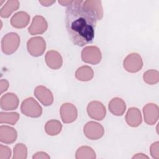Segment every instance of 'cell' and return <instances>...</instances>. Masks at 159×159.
<instances>
[{
	"mask_svg": "<svg viewBox=\"0 0 159 159\" xmlns=\"http://www.w3.org/2000/svg\"><path fill=\"white\" fill-rule=\"evenodd\" d=\"M143 80L148 84H155L159 81V73L156 70H147L143 75Z\"/></svg>",
	"mask_w": 159,
	"mask_h": 159,
	"instance_id": "d4e9b609",
	"label": "cell"
},
{
	"mask_svg": "<svg viewBox=\"0 0 159 159\" xmlns=\"http://www.w3.org/2000/svg\"><path fill=\"white\" fill-rule=\"evenodd\" d=\"M29 21L30 16L24 11H19L12 16L10 22L14 28L22 29L29 24Z\"/></svg>",
	"mask_w": 159,
	"mask_h": 159,
	"instance_id": "e0dca14e",
	"label": "cell"
},
{
	"mask_svg": "<svg viewBox=\"0 0 159 159\" xmlns=\"http://www.w3.org/2000/svg\"><path fill=\"white\" fill-rule=\"evenodd\" d=\"M17 137L16 130L8 125H1L0 127V141L2 143L11 144L14 143Z\"/></svg>",
	"mask_w": 159,
	"mask_h": 159,
	"instance_id": "9a60e30c",
	"label": "cell"
},
{
	"mask_svg": "<svg viewBox=\"0 0 159 159\" xmlns=\"http://www.w3.org/2000/svg\"><path fill=\"white\" fill-rule=\"evenodd\" d=\"M19 99L17 96L13 93L4 94L0 100L1 108L5 111H12L17 108Z\"/></svg>",
	"mask_w": 159,
	"mask_h": 159,
	"instance_id": "4fadbf2b",
	"label": "cell"
},
{
	"mask_svg": "<svg viewBox=\"0 0 159 159\" xmlns=\"http://www.w3.org/2000/svg\"><path fill=\"white\" fill-rule=\"evenodd\" d=\"M143 60L137 53L129 54L123 61L124 68L129 73H137L143 67Z\"/></svg>",
	"mask_w": 159,
	"mask_h": 159,
	"instance_id": "5b68a950",
	"label": "cell"
},
{
	"mask_svg": "<svg viewBox=\"0 0 159 159\" xmlns=\"http://www.w3.org/2000/svg\"><path fill=\"white\" fill-rule=\"evenodd\" d=\"M34 96L45 106H49L53 102L52 91L44 86L40 85L34 89Z\"/></svg>",
	"mask_w": 159,
	"mask_h": 159,
	"instance_id": "7c38bea8",
	"label": "cell"
},
{
	"mask_svg": "<svg viewBox=\"0 0 159 159\" xmlns=\"http://www.w3.org/2000/svg\"><path fill=\"white\" fill-rule=\"evenodd\" d=\"M39 2L45 7H48L52 6L53 3L55 2V1H49V0H45V1H39Z\"/></svg>",
	"mask_w": 159,
	"mask_h": 159,
	"instance_id": "4dcf8cb0",
	"label": "cell"
},
{
	"mask_svg": "<svg viewBox=\"0 0 159 159\" xmlns=\"http://www.w3.org/2000/svg\"><path fill=\"white\" fill-rule=\"evenodd\" d=\"M71 2H72V1H58V3L63 6L68 7Z\"/></svg>",
	"mask_w": 159,
	"mask_h": 159,
	"instance_id": "d6a6232c",
	"label": "cell"
},
{
	"mask_svg": "<svg viewBox=\"0 0 159 159\" xmlns=\"http://www.w3.org/2000/svg\"><path fill=\"white\" fill-rule=\"evenodd\" d=\"M83 1L75 0L66 9L65 24L68 36L73 44L83 47L94 38L97 18L83 5Z\"/></svg>",
	"mask_w": 159,
	"mask_h": 159,
	"instance_id": "6da1fadb",
	"label": "cell"
},
{
	"mask_svg": "<svg viewBox=\"0 0 159 159\" xmlns=\"http://www.w3.org/2000/svg\"><path fill=\"white\" fill-rule=\"evenodd\" d=\"M19 7V2L17 0L7 1L0 9V16L2 18L9 17L11 14Z\"/></svg>",
	"mask_w": 159,
	"mask_h": 159,
	"instance_id": "44dd1931",
	"label": "cell"
},
{
	"mask_svg": "<svg viewBox=\"0 0 159 159\" xmlns=\"http://www.w3.org/2000/svg\"><path fill=\"white\" fill-rule=\"evenodd\" d=\"M9 82L5 80V79H2L0 81V91L1 94H2L4 92L6 91L9 88Z\"/></svg>",
	"mask_w": 159,
	"mask_h": 159,
	"instance_id": "f546056e",
	"label": "cell"
},
{
	"mask_svg": "<svg viewBox=\"0 0 159 159\" xmlns=\"http://www.w3.org/2000/svg\"><path fill=\"white\" fill-rule=\"evenodd\" d=\"M48 28V23L46 19L42 16L37 15L33 17L32 23L28 28L29 33L32 35H39L43 34Z\"/></svg>",
	"mask_w": 159,
	"mask_h": 159,
	"instance_id": "30bf717a",
	"label": "cell"
},
{
	"mask_svg": "<svg viewBox=\"0 0 159 159\" xmlns=\"http://www.w3.org/2000/svg\"><path fill=\"white\" fill-rule=\"evenodd\" d=\"M45 60L47 66L53 70H58L63 65V58L59 52L53 50L47 52Z\"/></svg>",
	"mask_w": 159,
	"mask_h": 159,
	"instance_id": "5bb4252c",
	"label": "cell"
},
{
	"mask_svg": "<svg viewBox=\"0 0 159 159\" xmlns=\"http://www.w3.org/2000/svg\"><path fill=\"white\" fill-rule=\"evenodd\" d=\"M81 59L84 63L97 65L100 63L102 59L101 50L96 46L85 47L81 52Z\"/></svg>",
	"mask_w": 159,
	"mask_h": 159,
	"instance_id": "277c9868",
	"label": "cell"
},
{
	"mask_svg": "<svg viewBox=\"0 0 159 159\" xmlns=\"http://www.w3.org/2000/svg\"><path fill=\"white\" fill-rule=\"evenodd\" d=\"M76 159H94L96 158L94 150L88 146H81L76 152Z\"/></svg>",
	"mask_w": 159,
	"mask_h": 159,
	"instance_id": "603a6c76",
	"label": "cell"
},
{
	"mask_svg": "<svg viewBox=\"0 0 159 159\" xmlns=\"http://www.w3.org/2000/svg\"><path fill=\"white\" fill-rule=\"evenodd\" d=\"M84 135L90 140H98L101 139L104 134L103 126L98 122L89 121L87 122L83 128Z\"/></svg>",
	"mask_w": 159,
	"mask_h": 159,
	"instance_id": "52a82bcc",
	"label": "cell"
},
{
	"mask_svg": "<svg viewBox=\"0 0 159 159\" xmlns=\"http://www.w3.org/2000/svg\"><path fill=\"white\" fill-rule=\"evenodd\" d=\"M87 113L91 119L102 120L106 116V109L102 102L98 101H93L88 104Z\"/></svg>",
	"mask_w": 159,
	"mask_h": 159,
	"instance_id": "ba28073f",
	"label": "cell"
},
{
	"mask_svg": "<svg viewBox=\"0 0 159 159\" xmlns=\"http://www.w3.org/2000/svg\"><path fill=\"white\" fill-rule=\"evenodd\" d=\"M125 121L132 127L139 126L142 122V117L140 110L134 107L129 108L125 115Z\"/></svg>",
	"mask_w": 159,
	"mask_h": 159,
	"instance_id": "2e32d148",
	"label": "cell"
},
{
	"mask_svg": "<svg viewBox=\"0 0 159 159\" xmlns=\"http://www.w3.org/2000/svg\"><path fill=\"white\" fill-rule=\"evenodd\" d=\"M27 157V147L22 143H17L13 150V159H25Z\"/></svg>",
	"mask_w": 159,
	"mask_h": 159,
	"instance_id": "484cf974",
	"label": "cell"
},
{
	"mask_svg": "<svg viewBox=\"0 0 159 159\" xmlns=\"http://www.w3.org/2000/svg\"><path fill=\"white\" fill-rule=\"evenodd\" d=\"M150 152L153 158L159 159V142L158 141L151 145Z\"/></svg>",
	"mask_w": 159,
	"mask_h": 159,
	"instance_id": "83f0119b",
	"label": "cell"
},
{
	"mask_svg": "<svg viewBox=\"0 0 159 159\" xmlns=\"http://www.w3.org/2000/svg\"><path fill=\"white\" fill-rule=\"evenodd\" d=\"M109 111L114 116H121L126 110V104L124 101L120 98H114L109 102Z\"/></svg>",
	"mask_w": 159,
	"mask_h": 159,
	"instance_id": "ac0fdd59",
	"label": "cell"
},
{
	"mask_svg": "<svg viewBox=\"0 0 159 159\" xmlns=\"http://www.w3.org/2000/svg\"><path fill=\"white\" fill-rule=\"evenodd\" d=\"M94 71L93 69L87 65L78 68L75 72L76 78L81 81H88L93 79Z\"/></svg>",
	"mask_w": 159,
	"mask_h": 159,
	"instance_id": "ffe728a7",
	"label": "cell"
},
{
	"mask_svg": "<svg viewBox=\"0 0 159 159\" xmlns=\"http://www.w3.org/2000/svg\"><path fill=\"white\" fill-rule=\"evenodd\" d=\"M132 158H148V157L143 153H137L135 155L132 157Z\"/></svg>",
	"mask_w": 159,
	"mask_h": 159,
	"instance_id": "1f68e13d",
	"label": "cell"
},
{
	"mask_svg": "<svg viewBox=\"0 0 159 159\" xmlns=\"http://www.w3.org/2000/svg\"><path fill=\"white\" fill-rule=\"evenodd\" d=\"M27 51L33 57H40L44 53L46 48V43L42 37L30 38L27 43Z\"/></svg>",
	"mask_w": 159,
	"mask_h": 159,
	"instance_id": "8992f818",
	"label": "cell"
},
{
	"mask_svg": "<svg viewBox=\"0 0 159 159\" xmlns=\"http://www.w3.org/2000/svg\"><path fill=\"white\" fill-rule=\"evenodd\" d=\"M61 130L62 125L58 120H50L45 125V131L50 136H55L59 134Z\"/></svg>",
	"mask_w": 159,
	"mask_h": 159,
	"instance_id": "7402d4cb",
	"label": "cell"
},
{
	"mask_svg": "<svg viewBox=\"0 0 159 159\" xmlns=\"http://www.w3.org/2000/svg\"><path fill=\"white\" fill-rule=\"evenodd\" d=\"M33 159H50V157L44 152H38L35 153L33 157Z\"/></svg>",
	"mask_w": 159,
	"mask_h": 159,
	"instance_id": "f1b7e54d",
	"label": "cell"
},
{
	"mask_svg": "<svg viewBox=\"0 0 159 159\" xmlns=\"http://www.w3.org/2000/svg\"><path fill=\"white\" fill-rule=\"evenodd\" d=\"M20 110L25 116L37 118L42 114V108L39 102L33 98L30 97L24 99L20 106Z\"/></svg>",
	"mask_w": 159,
	"mask_h": 159,
	"instance_id": "3957f363",
	"label": "cell"
},
{
	"mask_svg": "<svg viewBox=\"0 0 159 159\" xmlns=\"http://www.w3.org/2000/svg\"><path fill=\"white\" fill-rule=\"evenodd\" d=\"M83 5L93 12L96 16L97 20H100L103 17V8L101 1L88 0L83 1Z\"/></svg>",
	"mask_w": 159,
	"mask_h": 159,
	"instance_id": "d6986e66",
	"label": "cell"
},
{
	"mask_svg": "<svg viewBox=\"0 0 159 159\" xmlns=\"http://www.w3.org/2000/svg\"><path fill=\"white\" fill-rule=\"evenodd\" d=\"M144 121L148 125H154L158 121L159 117V109L157 104L154 103L147 104L143 107Z\"/></svg>",
	"mask_w": 159,
	"mask_h": 159,
	"instance_id": "8fae6325",
	"label": "cell"
},
{
	"mask_svg": "<svg viewBox=\"0 0 159 159\" xmlns=\"http://www.w3.org/2000/svg\"><path fill=\"white\" fill-rule=\"evenodd\" d=\"M19 119V114L16 112L0 113V123L7 124L10 125H15Z\"/></svg>",
	"mask_w": 159,
	"mask_h": 159,
	"instance_id": "cb8c5ba5",
	"label": "cell"
},
{
	"mask_svg": "<svg viewBox=\"0 0 159 159\" xmlns=\"http://www.w3.org/2000/svg\"><path fill=\"white\" fill-rule=\"evenodd\" d=\"M11 157V149L5 145H0V159H9Z\"/></svg>",
	"mask_w": 159,
	"mask_h": 159,
	"instance_id": "4316f807",
	"label": "cell"
},
{
	"mask_svg": "<svg viewBox=\"0 0 159 159\" xmlns=\"http://www.w3.org/2000/svg\"><path fill=\"white\" fill-rule=\"evenodd\" d=\"M20 43V39L17 33H8L5 35L1 40L2 52L6 55H11L17 50Z\"/></svg>",
	"mask_w": 159,
	"mask_h": 159,
	"instance_id": "7a4b0ae2",
	"label": "cell"
},
{
	"mask_svg": "<svg viewBox=\"0 0 159 159\" xmlns=\"http://www.w3.org/2000/svg\"><path fill=\"white\" fill-rule=\"evenodd\" d=\"M60 117L63 123L70 124L77 118L78 111L76 106L70 102L63 104L60 109Z\"/></svg>",
	"mask_w": 159,
	"mask_h": 159,
	"instance_id": "9c48e42d",
	"label": "cell"
}]
</instances>
